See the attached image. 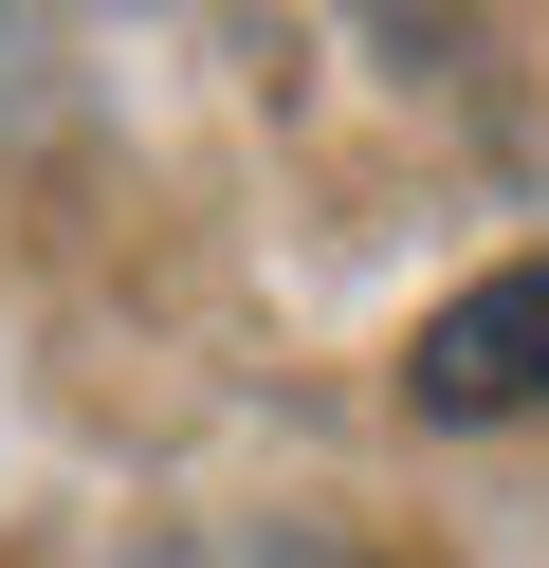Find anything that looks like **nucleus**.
I'll return each mask as SVG.
<instances>
[{
  "label": "nucleus",
  "mask_w": 549,
  "mask_h": 568,
  "mask_svg": "<svg viewBox=\"0 0 549 568\" xmlns=\"http://www.w3.org/2000/svg\"><path fill=\"white\" fill-rule=\"evenodd\" d=\"M403 404H421V422H531V404H549V257L439 294L421 348H403Z\"/></svg>",
  "instance_id": "f257e3e1"
},
{
  "label": "nucleus",
  "mask_w": 549,
  "mask_h": 568,
  "mask_svg": "<svg viewBox=\"0 0 549 568\" xmlns=\"http://www.w3.org/2000/svg\"><path fill=\"white\" fill-rule=\"evenodd\" d=\"M275 568H366V550H275Z\"/></svg>",
  "instance_id": "f03ea898"
}]
</instances>
